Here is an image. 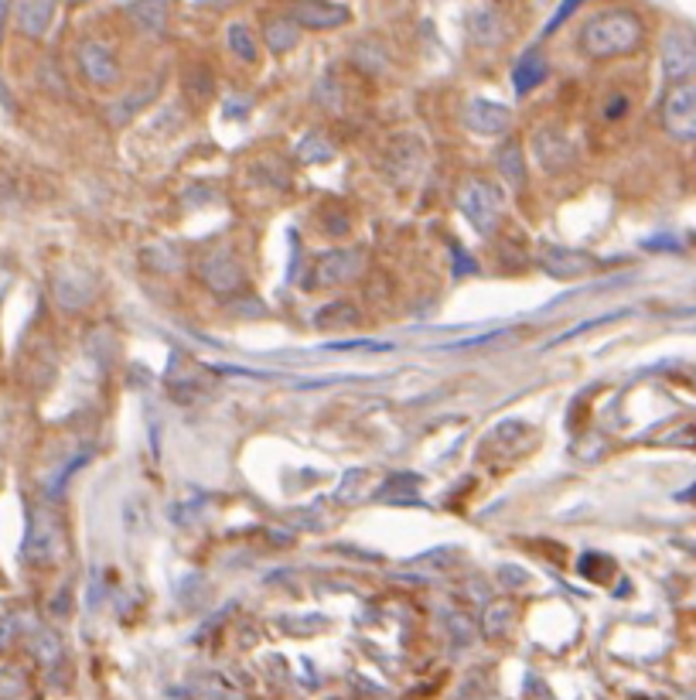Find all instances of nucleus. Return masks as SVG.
<instances>
[{"mask_svg": "<svg viewBox=\"0 0 696 700\" xmlns=\"http://www.w3.org/2000/svg\"><path fill=\"white\" fill-rule=\"evenodd\" d=\"M226 38H229V48H233V55H239L243 62H257L260 59V48H257V38H253V32H249L246 24H229V32H226Z\"/></svg>", "mask_w": 696, "mask_h": 700, "instance_id": "nucleus-16", "label": "nucleus"}, {"mask_svg": "<svg viewBox=\"0 0 696 700\" xmlns=\"http://www.w3.org/2000/svg\"><path fill=\"white\" fill-rule=\"evenodd\" d=\"M543 75H546V59L540 51H526L512 69V86L516 93H529L533 86H540Z\"/></svg>", "mask_w": 696, "mask_h": 700, "instance_id": "nucleus-15", "label": "nucleus"}, {"mask_svg": "<svg viewBox=\"0 0 696 700\" xmlns=\"http://www.w3.org/2000/svg\"><path fill=\"white\" fill-rule=\"evenodd\" d=\"M291 18L300 27H311V32H331V27L349 24L352 11L342 4H331V0H297L291 8Z\"/></svg>", "mask_w": 696, "mask_h": 700, "instance_id": "nucleus-8", "label": "nucleus"}, {"mask_svg": "<svg viewBox=\"0 0 696 700\" xmlns=\"http://www.w3.org/2000/svg\"><path fill=\"white\" fill-rule=\"evenodd\" d=\"M79 69L93 82V86H117V79H120L117 55L96 38H86L79 45Z\"/></svg>", "mask_w": 696, "mask_h": 700, "instance_id": "nucleus-6", "label": "nucleus"}, {"mask_svg": "<svg viewBox=\"0 0 696 700\" xmlns=\"http://www.w3.org/2000/svg\"><path fill=\"white\" fill-rule=\"evenodd\" d=\"M461 212L475 222L479 230H492L498 212H503V191H498L488 178H471L461 188Z\"/></svg>", "mask_w": 696, "mask_h": 700, "instance_id": "nucleus-3", "label": "nucleus"}, {"mask_svg": "<svg viewBox=\"0 0 696 700\" xmlns=\"http://www.w3.org/2000/svg\"><path fill=\"white\" fill-rule=\"evenodd\" d=\"M11 646V622L0 619V653H4Z\"/></svg>", "mask_w": 696, "mask_h": 700, "instance_id": "nucleus-21", "label": "nucleus"}, {"mask_svg": "<svg viewBox=\"0 0 696 700\" xmlns=\"http://www.w3.org/2000/svg\"><path fill=\"white\" fill-rule=\"evenodd\" d=\"M662 72L665 79H693L696 75V38L689 32H670L662 38Z\"/></svg>", "mask_w": 696, "mask_h": 700, "instance_id": "nucleus-5", "label": "nucleus"}, {"mask_svg": "<svg viewBox=\"0 0 696 700\" xmlns=\"http://www.w3.org/2000/svg\"><path fill=\"white\" fill-rule=\"evenodd\" d=\"M362 270V254L358 249H335V254H325L315 267V284H342V280H352Z\"/></svg>", "mask_w": 696, "mask_h": 700, "instance_id": "nucleus-11", "label": "nucleus"}, {"mask_svg": "<svg viewBox=\"0 0 696 700\" xmlns=\"http://www.w3.org/2000/svg\"><path fill=\"white\" fill-rule=\"evenodd\" d=\"M55 14H59V0H14L11 4L14 27L32 42H42L48 35Z\"/></svg>", "mask_w": 696, "mask_h": 700, "instance_id": "nucleus-7", "label": "nucleus"}, {"mask_svg": "<svg viewBox=\"0 0 696 700\" xmlns=\"http://www.w3.org/2000/svg\"><path fill=\"white\" fill-rule=\"evenodd\" d=\"M24 560L35 568H48L55 564V557L62 553V526L48 510H35L32 523H27V534H24Z\"/></svg>", "mask_w": 696, "mask_h": 700, "instance_id": "nucleus-2", "label": "nucleus"}, {"mask_svg": "<svg viewBox=\"0 0 696 700\" xmlns=\"http://www.w3.org/2000/svg\"><path fill=\"white\" fill-rule=\"evenodd\" d=\"M199 277L205 280V284L219 294H233L243 288V270L239 264L229 257V254H222V249H212V254L202 257L199 264Z\"/></svg>", "mask_w": 696, "mask_h": 700, "instance_id": "nucleus-9", "label": "nucleus"}, {"mask_svg": "<svg viewBox=\"0 0 696 700\" xmlns=\"http://www.w3.org/2000/svg\"><path fill=\"white\" fill-rule=\"evenodd\" d=\"M543 267L553 273V277H561V280H570V277H580L583 270H588L591 264L583 260L580 254H574V249H543Z\"/></svg>", "mask_w": 696, "mask_h": 700, "instance_id": "nucleus-14", "label": "nucleus"}, {"mask_svg": "<svg viewBox=\"0 0 696 700\" xmlns=\"http://www.w3.org/2000/svg\"><path fill=\"white\" fill-rule=\"evenodd\" d=\"M498 167H503V175H506L516 188L522 185V178H526V175H522V154H519L516 144H509L503 154H498Z\"/></svg>", "mask_w": 696, "mask_h": 700, "instance_id": "nucleus-18", "label": "nucleus"}, {"mask_svg": "<svg viewBox=\"0 0 696 700\" xmlns=\"http://www.w3.org/2000/svg\"><path fill=\"white\" fill-rule=\"evenodd\" d=\"M646 24L628 8H611L594 14L588 24L580 27V51L588 59H618L642 45Z\"/></svg>", "mask_w": 696, "mask_h": 700, "instance_id": "nucleus-1", "label": "nucleus"}, {"mask_svg": "<svg viewBox=\"0 0 696 700\" xmlns=\"http://www.w3.org/2000/svg\"><path fill=\"white\" fill-rule=\"evenodd\" d=\"M35 656H38L45 666H55V663H59V656H62L59 639H55L51 632H38V639H35Z\"/></svg>", "mask_w": 696, "mask_h": 700, "instance_id": "nucleus-19", "label": "nucleus"}, {"mask_svg": "<svg viewBox=\"0 0 696 700\" xmlns=\"http://www.w3.org/2000/svg\"><path fill=\"white\" fill-rule=\"evenodd\" d=\"M512 619H516V611H512V605L509 602H498V605H492L488 611H485V635H506L509 629H512Z\"/></svg>", "mask_w": 696, "mask_h": 700, "instance_id": "nucleus-17", "label": "nucleus"}, {"mask_svg": "<svg viewBox=\"0 0 696 700\" xmlns=\"http://www.w3.org/2000/svg\"><path fill=\"white\" fill-rule=\"evenodd\" d=\"M21 690H24V677L17 669H4V674H0V697H17Z\"/></svg>", "mask_w": 696, "mask_h": 700, "instance_id": "nucleus-20", "label": "nucleus"}, {"mask_svg": "<svg viewBox=\"0 0 696 700\" xmlns=\"http://www.w3.org/2000/svg\"><path fill=\"white\" fill-rule=\"evenodd\" d=\"M662 124L676 140H696V86H680L665 96Z\"/></svg>", "mask_w": 696, "mask_h": 700, "instance_id": "nucleus-4", "label": "nucleus"}, {"mask_svg": "<svg viewBox=\"0 0 696 700\" xmlns=\"http://www.w3.org/2000/svg\"><path fill=\"white\" fill-rule=\"evenodd\" d=\"M533 151H536V161L546 167V172L553 175H561L567 172V167L574 164V144H570V137L564 130H540L536 140H533Z\"/></svg>", "mask_w": 696, "mask_h": 700, "instance_id": "nucleus-10", "label": "nucleus"}, {"mask_svg": "<svg viewBox=\"0 0 696 700\" xmlns=\"http://www.w3.org/2000/svg\"><path fill=\"white\" fill-rule=\"evenodd\" d=\"M263 42L273 55H287L300 42V24L294 18H273L263 27Z\"/></svg>", "mask_w": 696, "mask_h": 700, "instance_id": "nucleus-13", "label": "nucleus"}, {"mask_svg": "<svg viewBox=\"0 0 696 700\" xmlns=\"http://www.w3.org/2000/svg\"><path fill=\"white\" fill-rule=\"evenodd\" d=\"M464 124L471 130H479V133H498V130L509 127V117H506V109L498 106V103L471 100L468 109H464Z\"/></svg>", "mask_w": 696, "mask_h": 700, "instance_id": "nucleus-12", "label": "nucleus"}]
</instances>
